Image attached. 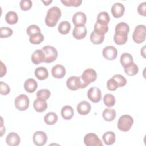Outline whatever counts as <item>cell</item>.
Here are the masks:
<instances>
[{
    "mask_svg": "<svg viewBox=\"0 0 146 146\" xmlns=\"http://www.w3.org/2000/svg\"><path fill=\"white\" fill-rule=\"evenodd\" d=\"M62 15V12L58 6H52L50 8L45 17V23L49 27L55 26Z\"/></svg>",
    "mask_w": 146,
    "mask_h": 146,
    "instance_id": "cell-1",
    "label": "cell"
},
{
    "mask_svg": "<svg viewBox=\"0 0 146 146\" xmlns=\"http://www.w3.org/2000/svg\"><path fill=\"white\" fill-rule=\"evenodd\" d=\"M72 21L75 26H84L87 21V17L83 12L78 11L74 14Z\"/></svg>",
    "mask_w": 146,
    "mask_h": 146,
    "instance_id": "cell-12",
    "label": "cell"
},
{
    "mask_svg": "<svg viewBox=\"0 0 146 146\" xmlns=\"http://www.w3.org/2000/svg\"><path fill=\"white\" fill-rule=\"evenodd\" d=\"M96 72L92 68H87L85 70L81 75V79L83 82L87 86L90 83L94 82L96 79Z\"/></svg>",
    "mask_w": 146,
    "mask_h": 146,
    "instance_id": "cell-8",
    "label": "cell"
},
{
    "mask_svg": "<svg viewBox=\"0 0 146 146\" xmlns=\"http://www.w3.org/2000/svg\"><path fill=\"white\" fill-rule=\"evenodd\" d=\"M51 95V92L48 89H41L39 90L36 93V96L38 98L46 100Z\"/></svg>",
    "mask_w": 146,
    "mask_h": 146,
    "instance_id": "cell-36",
    "label": "cell"
},
{
    "mask_svg": "<svg viewBox=\"0 0 146 146\" xmlns=\"http://www.w3.org/2000/svg\"><path fill=\"white\" fill-rule=\"evenodd\" d=\"M5 20L8 24H15L18 20V17L16 12L14 11H9L5 15Z\"/></svg>",
    "mask_w": 146,
    "mask_h": 146,
    "instance_id": "cell-29",
    "label": "cell"
},
{
    "mask_svg": "<svg viewBox=\"0 0 146 146\" xmlns=\"http://www.w3.org/2000/svg\"><path fill=\"white\" fill-rule=\"evenodd\" d=\"M20 137L15 132L9 133L6 138V142L7 144L10 146L18 145L20 143Z\"/></svg>",
    "mask_w": 146,
    "mask_h": 146,
    "instance_id": "cell-19",
    "label": "cell"
},
{
    "mask_svg": "<svg viewBox=\"0 0 146 146\" xmlns=\"http://www.w3.org/2000/svg\"><path fill=\"white\" fill-rule=\"evenodd\" d=\"M58 116L54 112H48L44 116V121L48 125H54L58 121Z\"/></svg>",
    "mask_w": 146,
    "mask_h": 146,
    "instance_id": "cell-28",
    "label": "cell"
},
{
    "mask_svg": "<svg viewBox=\"0 0 146 146\" xmlns=\"http://www.w3.org/2000/svg\"><path fill=\"white\" fill-rule=\"evenodd\" d=\"M137 11L139 14L143 16H145L146 14V2H143L139 4L137 7Z\"/></svg>",
    "mask_w": 146,
    "mask_h": 146,
    "instance_id": "cell-45",
    "label": "cell"
},
{
    "mask_svg": "<svg viewBox=\"0 0 146 146\" xmlns=\"http://www.w3.org/2000/svg\"><path fill=\"white\" fill-rule=\"evenodd\" d=\"M6 66L3 64V63L1 61V73H0V76L2 77L3 76H4L6 73Z\"/></svg>",
    "mask_w": 146,
    "mask_h": 146,
    "instance_id": "cell-46",
    "label": "cell"
},
{
    "mask_svg": "<svg viewBox=\"0 0 146 146\" xmlns=\"http://www.w3.org/2000/svg\"><path fill=\"white\" fill-rule=\"evenodd\" d=\"M102 139L106 145H112L116 140L115 133L112 131H107L103 134Z\"/></svg>",
    "mask_w": 146,
    "mask_h": 146,
    "instance_id": "cell-23",
    "label": "cell"
},
{
    "mask_svg": "<svg viewBox=\"0 0 146 146\" xmlns=\"http://www.w3.org/2000/svg\"><path fill=\"white\" fill-rule=\"evenodd\" d=\"M108 30V25L96 21L94 25V31L97 34L100 35H104Z\"/></svg>",
    "mask_w": 146,
    "mask_h": 146,
    "instance_id": "cell-26",
    "label": "cell"
},
{
    "mask_svg": "<svg viewBox=\"0 0 146 146\" xmlns=\"http://www.w3.org/2000/svg\"><path fill=\"white\" fill-rule=\"evenodd\" d=\"M125 11L124 5L119 2L115 3L111 7V13L115 18H120L122 17Z\"/></svg>",
    "mask_w": 146,
    "mask_h": 146,
    "instance_id": "cell-13",
    "label": "cell"
},
{
    "mask_svg": "<svg viewBox=\"0 0 146 146\" xmlns=\"http://www.w3.org/2000/svg\"><path fill=\"white\" fill-rule=\"evenodd\" d=\"M35 76L39 80H44L48 76V72L47 68L44 67H39L34 71Z\"/></svg>",
    "mask_w": 146,
    "mask_h": 146,
    "instance_id": "cell-24",
    "label": "cell"
},
{
    "mask_svg": "<svg viewBox=\"0 0 146 146\" xmlns=\"http://www.w3.org/2000/svg\"><path fill=\"white\" fill-rule=\"evenodd\" d=\"M102 115L104 120L107 121H111L115 119L116 113L114 109L110 108L109 107L104 110Z\"/></svg>",
    "mask_w": 146,
    "mask_h": 146,
    "instance_id": "cell-22",
    "label": "cell"
},
{
    "mask_svg": "<svg viewBox=\"0 0 146 146\" xmlns=\"http://www.w3.org/2000/svg\"><path fill=\"white\" fill-rule=\"evenodd\" d=\"M145 46H144L141 49V55H142V56L145 58Z\"/></svg>",
    "mask_w": 146,
    "mask_h": 146,
    "instance_id": "cell-47",
    "label": "cell"
},
{
    "mask_svg": "<svg viewBox=\"0 0 146 146\" xmlns=\"http://www.w3.org/2000/svg\"><path fill=\"white\" fill-rule=\"evenodd\" d=\"M128 33L124 31H115V34L113 36L115 43L117 45H123L125 44L128 39Z\"/></svg>",
    "mask_w": 146,
    "mask_h": 146,
    "instance_id": "cell-17",
    "label": "cell"
},
{
    "mask_svg": "<svg viewBox=\"0 0 146 146\" xmlns=\"http://www.w3.org/2000/svg\"><path fill=\"white\" fill-rule=\"evenodd\" d=\"M88 98L94 103H98L102 99V92L98 87L90 88L87 92Z\"/></svg>",
    "mask_w": 146,
    "mask_h": 146,
    "instance_id": "cell-11",
    "label": "cell"
},
{
    "mask_svg": "<svg viewBox=\"0 0 146 146\" xmlns=\"http://www.w3.org/2000/svg\"><path fill=\"white\" fill-rule=\"evenodd\" d=\"M87 30L85 26H75L72 31V35L76 39H82L87 35Z\"/></svg>",
    "mask_w": 146,
    "mask_h": 146,
    "instance_id": "cell-14",
    "label": "cell"
},
{
    "mask_svg": "<svg viewBox=\"0 0 146 146\" xmlns=\"http://www.w3.org/2000/svg\"><path fill=\"white\" fill-rule=\"evenodd\" d=\"M84 143L87 146H103L101 140L94 133L86 134L84 137Z\"/></svg>",
    "mask_w": 146,
    "mask_h": 146,
    "instance_id": "cell-7",
    "label": "cell"
},
{
    "mask_svg": "<svg viewBox=\"0 0 146 146\" xmlns=\"http://www.w3.org/2000/svg\"><path fill=\"white\" fill-rule=\"evenodd\" d=\"M145 29L144 25H139L135 27L132 34V38L135 43L140 44L145 41L146 36Z\"/></svg>",
    "mask_w": 146,
    "mask_h": 146,
    "instance_id": "cell-4",
    "label": "cell"
},
{
    "mask_svg": "<svg viewBox=\"0 0 146 146\" xmlns=\"http://www.w3.org/2000/svg\"><path fill=\"white\" fill-rule=\"evenodd\" d=\"M115 81L117 82L119 87H121L124 86L127 84V80L124 76L120 74H116L114 75L112 77Z\"/></svg>",
    "mask_w": 146,
    "mask_h": 146,
    "instance_id": "cell-38",
    "label": "cell"
},
{
    "mask_svg": "<svg viewBox=\"0 0 146 146\" xmlns=\"http://www.w3.org/2000/svg\"><path fill=\"white\" fill-rule=\"evenodd\" d=\"M33 141L35 145L37 146H43L47 143V136L43 131H36L33 136Z\"/></svg>",
    "mask_w": 146,
    "mask_h": 146,
    "instance_id": "cell-9",
    "label": "cell"
},
{
    "mask_svg": "<svg viewBox=\"0 0 146 146\" xmlns=\"http://www.w3.org/2000/svg\"><path fill=\"white\" fill-rule=\"evenodd\" d=\"M29 98L26 95L20 94L15 98L14 104L17 110L23 111L27 109L29 106Z\"/></svg>",
    "mask_w": 146,
    "mask_h": 146,
    "instance_id": "cell-6",
    "label": "cell"
},
{
    "mask_svg": "<svg viewBox=\"0 0 146 146\" xmlns=\"http://www.w3.org/2000/svg\"><path fill=\"white\" fill-rule=\"evenodd\" d=\"M71 29V24L67 21H62L58 25V30L62 34H67Z\"/></svg>",
    "mask_w": 146,
    "mask_h": 146,
    "instance_id": "cell-30",
    "label": "cell"
},
{
    "mask_svg": "<svg viewBox=\"0 0 146 146\" xmlns=\"http://www.w3.org/2000/svg\"><path fill=\"white\" fill-rule=\"evenodd\" d=\"M133 62V57L131 54L128 52H125L121 54L120 56V63L121 64V66L124 68L128 66Z\"/></svg>",
    "mask_w": 146,
    "mask_h": 146,
    "instance_id": "cell-27",
    "label": "cell"
},
{
    "mask_svg": "<svg viewBox=\"0 0 146 146\" xmlns=\"http://www.w3.org/2000/svg\"><path fill=\"white\" fill-rule=\"evenodd\" d=\"M19 5L21 10H29L32 6V1L31 0H22L20 1Z\"/></svg>",
    "mask_w": 146,
    "mask_h": 146,
    "instance_id": "cell-42",
    "label": "cell"
},
{
    "mask_svg": "<svg viewBox=\"0 0 146 146\" xmlns=\"http://www.w3.org/2000/svg\"><path fill=\"white\" fill-rule=\"evenodd\" d=\"M102 54L106 59L108 60H113L117 57V50L113 46H106L103 49Z\"/></svg>",
    "mask_w": 146,
    "mask_h": 146,
    "instance_id": "cell-10",
    "label": "cell"
},
{
    "mask_svg": "<svg viewBox=\"0 0 146 146\" xmlns=\"http://www.w3.org/2000/svg\"><path fill=\"white\" fill-rule=\"evenodd\" d=\"M44 53V62L46 63H52L55 61L58 57V51L56 49L51 46H46L42 49Z\"/></svg>",
    "mask_w": 146,
    "mask_h": 146,
    "instance_id": "cell-5",
    "label": "cell"
},
{
    "mask_svg": "<svg viewBox=\"0 0 146 146\" xmlns=\"http://www.w3.org/2000/svg\"><path fill=\"white\" fill-rule=\"evenodd\" d=\"M52 2V1H42V2H43L44 3V5H48L50 3H51V2Z\"/></svg>",
    "mask_w": 146,
    "mask_h": 146,
    "instance_id": "cell-48",
    "label": "cell"
},
{
    "mask_svg": "<svg viewBox=\"0 0 146 146\" xmlns=\"http://www.w3.org/2000/svg\"><path fill=\"white\" fill-rule=\"evenodd\" d=\"M61 115L65 120H70L74 116V110L70 106H65L61 110Z\"/></svg>",
    "mask_w": 146,
    "mask_h": 146,
    "instance_id": "cell-25",
    "label": "cell"
},
{
    "mask_svg": "<svg viewBox=\"0 0 146 146\" xmlns=\"http://www.w3.org/2000/svg\"><path fill=\"white\" fill-rule=\"evenodd\" d=\"M13 30L8 27H1L0 29V37L5 38L10 37L13 34Z\"/></svg>",
    "mask_w": 146,
    "mask_h": 146,
    "instance_id": "cell-37",
    "label": "cell"
},
{
    "mask_svg": "<svg viewBox=\"0 0 146 146\" xmlns=\"http://www.w3.org/2000/svg\"><path fill=\"white\" fill-rule=\"evenodd\" d=\"M104 39V35H100L97 34L94 31H93L90 34V39L91 42L95 44H99L102 43Z\"/></svg>",
    "mask_w": 146,
    "mask_h": 146,
    "instance_id": "cell-31",
    "label": "cell"
},
{
    "mask_svg": "<svg viewBox=\"0 0 146 146\" xmlns=\"http://www.w3.org/2000/svg\"><path fill=\"white\" fill-rule=\"evenodd\" d=\"M103 102L106 106L112 107L116 103L115 98L111 94H107L103 97Z\"/></svg>",
    "mask_w": 146,
    "mask_h": 146,
    "instance_id": "cell-34",
    "label": "cell"
},
{
    "mask_svg": "<svg viewBox=\"0 0 146 146\" xmlns=\"http://www.w3.org/2000/svg\"><path fill=\"white\" fill-rule=\"evenodd\" d=\"M61 2L66 6H79L82 3V0H61Z\"/></svg>",
    "mask_w": 146,
    "mask_h": 146,
    "instance_id": "cell-40",
    "label": "cell"
},
{
    "mask_svg": "<svg viewBox=\"0 0 146 146\" xmlns=\"http://www.w3.org/2000/svg\"><path fill=\"white\" fill-rule=\"evenodd\" d=\"M115 30V31H124L128 34L129 32V26L125 22H121L116 25Z\"/></svg>",
    "mask_w": 146,
    "mask_h": 146,
    "instance_id": "cell-39",
    "label": "cell"
},
{
    "mask_svg": "<svg viewBox=\"0 0 146 146\" xmlns=\"http://www.w3.org/2000/svg\"><path fill=\"white\" fill-rule=\"evenodd\" d=\"M26 33L29 36L34 34L40 33V29L39 27L36 25H31L26 29Z\"/></svg>",
    "mask_w": 146,
    "mask_h": 146,
    "instance_id": "cell-41",
    "label": "cell"
},
{
    "mask_svg": "<svg viewBox=\"0 0 146 146\" xmlns=\"http://www.w3.org/2000/svg\"><path fill=\"white\" fill-rule=\"evenodd\" d=\"M47 103L46 100L39 98L35 99L33 102V107L35 111L38 112H44L47 109Z\"/></svg>",
    "mask_w": 146,
    "mask_h": 146,
    "instance_id": "cell-21",
    "label": "cell"
},
{
    "mask_svg": "<svg viewBox=\"0 0 146 146\" xmlns=\"http://www.w3.org/2000/svg\"><path fill=\"white\" fill-rule=\"evenodd\" d=\"M96 21L108 25L110 21V17L107 11H102L98 14Z\"/></svg>",
    "mask_w": 146,
    "mask_h": 146,
    "instance_id": "cell-35",
    "label": "cell"
},
{
    "mask_svg": "<svg viewBox=\"0 0 146 146\" xmlns=\"http://www.w3.org/2000/svg\"><path fill=\"white\" fill-rule=\"evenodd\" d=\"M107 87L110 91H115L118 87V84L117 82L112 78L108 80L107 82Z\"/></svg>",
    "mask_w": 146,
    "mask_h": 146,
    "instance_id": "cell-43",
    "label": "cell"
},
{
    "mask_svg": "<svg viewBox=\"0 0 146 146\" xmlns=\"http://www.w3.org/2000/svg\"><path fill=\"white\" fill-rule=\"evenodd\" d=\"M124 71L128 76H134L138 73L139 67L135 63L133 62L130 65L124 68Z\"/></svg>",
    "mask_w": 146,
    "mask_h": 146,
    "instance_id": "cell-33",
    "label": "cell"
},
{
    "mask_svg": "<svg viewBox=\"0 0 146 146\" xmlns=\"http://www.w3.org/2000/svg\"><path fill=\"white\" fill-rule=\"evenodd\" d=\"M66 73V68L62 64H56L51 69L52 75L57 79H61L63 78L65 76Z\"/></svg>",
    "mask_w": 146,
    "mask_h": 146,
    "instance_id": "cell-16",
    "label": "cell"
},
{
    "mask_svg": "<svg viewBox=\"0 0 146 146\" xmlns=\"http://www.w3.org/2000/svg\"><path fill=\"white\" fill-rule=\"evenodd\" d=\"M10 92V88L7 84L3 82H0V93L1 95H6Z\"/></svg>",
    "mask_w": 146,
    "mask_h": 146,
    "instance_id": "cell-44",
    "label": "cell"
},
{
    "mask_svg": "<svg viewBox=\"0 0 146 146\" xmlns=\"http://www.w3.org/2000/svg\"><path fill=\"white\" fill-rule=\"evenodd\" d=\"M44 40V35L41 33L31 35L29 37V41L33 44H39Z\"/></svg>",
    "mask_w": 146,
    "mask_h": 146,
    "instance_id": "cell-32",
    "label": "cell"
},
{
    "mask_svg": "<svg viewBox=\"0 0 146 146\" xmlns=\"http://www.w3.org/2000/svg\"><path fill=\"white\" fill-rule=\"evenodd\" d=\"M23 87L26 92L29 93L34 92L38 87V84L36 80L33 78H29L26 80Z\"/></svg>",
    "mask_w": 146,
    "mask_h": 146,
    "instance_id": "cell-20",
    "label": "cell"
},
{
    "mask_svg": "<svg viewBox=\"0 0 146 146\" xmlns=\"http://www.w3.org/2000/svg\"><path fill=\"white\" fill-rule=\"evenodd\" d=\"M66 85L68 88L72 91H75L79 88H84L87 86L83 82L81 76H71L68 78L66 81Z\"/></svg>",
    "mask_w": 146,
    "mask_h": 146,
    "instance_id": "cell-2",
    "label": "cell"
},
{
    "mask_svg": "<svg viewBox=\"0 0 146 146\" xmlns=\"http://www.w3.org/2000/svg\"><path fill=\"white\" fill-rule=\"evenodd\" d=\"M45 59L44 53L42 50L38 49L34 51L31 56V62L34 64H39L40 63L44 62Z\"/></svg>",
    "mask_w": 146,
    "mask_h": 146,
    "instance_id": "cell-15",
    "label": "cell"
},
{
    "mask_svg": "<svg viewBox=\"0 0 146 146\" xmlns=\"http://www.w3.org/2000/svg\"><path fill=\"white\" fill-rule=\"evenodd\" d=\"M133 124L132 117L128 115H123L120 117L117 122V128L123 132L128 131Z\"/></svg>",
    "mask_w": 146,
    "mask_h": 146,
    "instance_id": "cell-3",
    "label": "cell"
},
{
    "mask_svg": "<svg viewBox=\"0 0 146 146\" xmlns=\"http://www.w3.org/2000/svg\"><path fill=\"white\" fill-rule=\"evenodd\" d=\"M91 104L87 101L80 102L76 107L78 112L81 115H86L91 111Z\"/></svg>",
    "mask_w": 146,
    "mask_h": 146,
    "instance_id": "cell-18",
    "label": "cell"
}]
</instances>
